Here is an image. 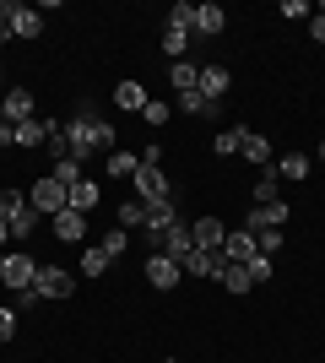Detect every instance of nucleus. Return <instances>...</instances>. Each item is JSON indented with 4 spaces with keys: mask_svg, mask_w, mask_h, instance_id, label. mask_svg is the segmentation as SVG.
I'll return each mask as SVG.
<instances>
[{
    "mask_svg": "<svg viewBox=\"0 0 325 363\" xmlns=\"http://www.w3.org/2000/svg\"><path fill=\"white\" fill-rule=\"evenodd\" d=\"M228 28V11L217 6V0H206V6H195V22H190V33L195 38H217V33Z\"/></svg>",
    "mask_w": 325,
    "mask_h": 363,
    "instance_id": "ddd939ff",
    "label": "nucleus"
},
{
    "mask_svg": "<svg viewBox=\"0 0 325 363\" xmlns=\"http://www.w3.org/2000/svg\"><path fill=\"white\" fill-rule=\"evenodd\" d=\"M244 130H249V125H233V130H217L212 152H217V157H239V147H244Z\"/></svg>",
    "mask_w": 325,
    "mask_h": 363,
    "instance_id": "a878e982",
    "label": "nucleus"
},
{
    "mask_svg": "<svg viewBox=\"0 0 325 363\" xmlns=\"http://www.w3.org/2000/svg\"><path fill=\"white\" fill-rule=\"evenodd\" d=\"M222 288H228V293H249L255 282H249V272H244V266H222Z\"/></svg>",
    "mask_w": 325,
    "mask_h": 363,
    "instance_id": "c9c22d12",
    "label": "nucleus"
},
{
    "mask_svg": "<svg viewBox=\"0 0 325 363\" xmlns=\"http://www.w3.org/2000/svg\"><path fill=\"white\" fill-rule=\"evenodd\" d=\"M130 190H136V201H147V206H169L173 190H169V174L157 163H141L136 168V179H130Z\"/></svg>",
    "mask_w": 325,
    "mask_h": 363,
    "instance_id": "f257e3e1",
    "label": "nucleus"
},
{
    "mask_svg": "<svg viewBox=\"0 0 325 363\" xmlns=\"http://www.w3.org/2000/svg\"><path fill=\"white\" fill-rule=\"evenodd\" d=\"M103 272H108L103 250H98V244H93V250H81V277H103Z\"/></svg>",
    "mask_w": 325,
    "mask_h": 363,
    "instance_id": "e433bc0d",
    "label": "nucleus"
},
{
    "mask_svg": "<svg viewBox=\"0 0 325 363\" xmlns=\"http://www.w3.org/2000/svg\"><path fill=\"white\" fill-rule=\"evenodd\" d=\"M309 38H314V44H325V0L314 6V16H309Z\"/></svg>",
    "mask_w": 325,
    "mask_h": 363,
    "instance_id": "a19ab883",
    "label": "nucleus"
},
{
    "mask_svg": "<svg viewBox=\"0 0 325 363\" xmlns=\"http://www.w3.org/2000/svg\"><path fill=\"white\" fill-rule=\"evenodd\" d=\"M125 244H130V233H125V228H108L103 239H98V250H103L108 260H120V255H125Z\"/></svg>",
    "mask_w": 325,
    "mask_h": 363,
    "instance_id": "7c9ffc66",
    "label": "nucleus"
},
{
    "mask_svg": "<svg viewBox=\"0 0 325 363\" xmlns=\"http://www.w3.org/2000/svg\"><path fill=\"white\" fill-rule=\"evenodd\" d=\"M147 282H152L157 293H169V288H179V282H185V266H179V260H169L163 255V250H152V255H147Z\"/></svg>",
    "mask_w": 325,
    "mask_h": 363,
    "instance_id": "423d86ee",
    "label": "nucleus"
},
{
    "mask_svg": "<svg viewBox=\"0 0 325 363\" xmlns=\"http://www.w3.org/2000/svg\"><path fill=\"white\" fill-rule=\"evenodd\" d=\"M6 244H11V223H0V250H6Z\"/></svg>",
    "mask_w": 325,
    "mask_h": 363,
    "instance_id": "a18cd8bd",
    "label": "nucleus"
},
{
    "mask_svg": "<svg viewBox=\"0 0 325 363\" xmlns=\"http://www.w3.org/2000/svg\"><path fill=\"white\" fill-rule=\"evenodd\" d=\"M169 114H173V104H163V98H147V108H141V120L152 125V130H163V125H169Z\"/></svg>",
    "mask_w": 325,
    "mask_h": 363,
    "instance_id": "c756f323",
    "label": "nucleus"
},
{
    "mask_svg": "<svg viewBox=\"0 0 325 363\" xmlns=\"http://www.w3.org/2000/svg\"><path fill=\"white\" fill-rule=\"evenodd\" d=\"M244 272H249V282H266V277H271V255H255Z\"/></svg>",
    "mask_w": 325,
    "mask_h": 363,
    "instance_id": "ea45409f",
    "label": "nucleus"
},
{
    "mask_svg": "<svg viewBox=\"0 0 325 363\" xmlns=\"http://www.w3.org/2000/svg\"><path fill=\"white\" fill-rule=\"evenodd\" d=\"M249 233H266V228H287V201H271V206H249L244 212Z\"/></svg>",
    "mask_w": 325,
    "mask_h": 363,
    "instance_id": "9b49d317",
    "label": "nucleus"
},
{
    "mask_svg": "<svg viewBox=\"0 0 325 363\" xmlns=\"http://www.w3.org/2000/svg\"><path fill=\"white\" fill-rule=\"evenodd\" d=\"M49 179H60L65 190H76V184L87 179V174H81V163H76V157H55V168H49Z\"/></svg>",
    "mask_w": 325,
    "mask_h": 363,
    "instance_id": "393cba45",
    "label": "nucleus"
},
{
    "mask_svg": "<svg viewBox=\"0 0 325 363\" xmlns=\"http://www.w3.org/2000/svg\"><path fill=\"white\" fill-rule=\"evenodd\" d=\"M190 250H195V239H190V223H173V228H169V239H163V255L185 266V255H190Z\"/></svg>",
    "mask_w": 325,
    "mask_h": 363,
    "instance_id": "aec40b11",
    "label": "nucleus"
},
{
    "mask_svg": "<svg viewBox=\"0 0 325 363\" xmlns=\"http://www.w3.org/2000/svg\"><path fill=\"white\" fill-rule=\"evenodd\" d=\"M11 336H16V309L0 303V342H11Z\"/></svg>",
    "mask_w": 325,
    "mask_h": 363,
    "instance_id": "58836bf2",
    "label": "nucleus"
},
{
    "mask_svg": "<svg viewBox=\"0 0 325 363\" xmlns=\"http://www.w3.org/2000/svg\"><path fill=\"white\" fill-rule=\"evenodd\" d=\"M0 147H16V125H6V120H0Z\"/></svg>",
    "mask_w": 325,
    "mask_h": 363,
    "instance_id": "c03bdc74",
    "label": "nucleus"
},
{
    "mask_svg": "<svg viewBox=\"0 0 325 363\" xmlns=\"http://www.w3.org/2000/svg\"><path fill=\"white\" fill-rule=\"evenodd\" d=\"M239 157H249L255 168H271L277 157H271V136H261V130H244V147H239Z\"/></svg>",
    "mask_w": 325,
    "mask_h": 363,
    "instance_id": "a211bd4d",
    "label": "nucleus"
},
{
    "mask_svg": "<svg viewBox=\"0 0 325 363\" xmlns=\"http://www.w3.org/2000/svg\"><path fill=\"white\" fill-rule=\"evenodd\" d=\"M190 38H195L190 28H169V22H163V55H169V60H185Z\"/></svg>",
    "mask_w": 325,
    "mask_h": 363,
    "instance_id": "b1692460",
    "label": "nucleus"
},
{
    "mask_svg": "<svg viewBox=\"0 0 325 363\" xmlns=\"http://www.w3.org/2000/svg\"><path fill=\"white\" fill-rule=\"evenodd\" d=\"M49 223H55V239L60 244H81L87 239V212H71V206H65V212L49 217Z\"/></svg>",
    "mask_w": 325,
    "mask_h": 363,
    "instance_id": "2eb2a0df",
    "label": "nucleus"
},
{
    "mask_svg": "<svg viewBox=\"0 0 325 363\" xmlns=\"http://www.w3.org/2000/svg\"><path fill=\"white\" fill-rule=\"evenodd\" d=\"M255 255H261L255 233H249V228H228V239H222V260H228V266H249Z\"/></svg>",
    "mask_w": 325,
    "mask_h": 363,
    "instance_id": "0eeeda50",
    "label": "nucleus"
},
{
    "mask_svg": "<svg viewBox=\"0 0 325 363\" xmlns=\"http://www.w3.org/2000/svg\"><path fill=\"white\" fill-rule=\"evenodd\" d=\"M163 22H169V28H190V22H195V0H173Z\"/></svg>",
    "mask_w": 325,
    "mask_h": 363,
    "instance_id": "72a5a7b5",
    "label": "nucleus"
},
{
    "mask_svg": "<svg viewBox=\"0 0 325 363\" xmlns=\"http://www.w3.org/2000/svg\"><path fill=\"white\" fill-rule=\"evenodd\" d=\"M173 108H185V114H217L222 104H206L201 92H179V98H173Z\"/></svg>",
    "mask_w": 325,
    "mask_h": 363,
    "instance_id": "2f4dec72",
    "label": "nucleus"
},
{
    "mask_svg": "<svg viewBox=\"0 0 325 363\" xmlns=\"http://www.w3.org/2000/svg\"><path fill=\"white\" fill-rule=\"evenodd\" d=\"M98 125H103V120H81V114L65 120V152H71L76 163H87V157L98 152Z\"/></svg>",
    "mask_w": 325,
    "mask_h": 363,
    "instance_id": "20e7f679",
    "label": "nucleus"
},
{
    "mask_svg": "<svg viewBox=\"0 0 325 363\" xmlns=\"http://www.w3.org/2000/svg\"><path fill=\"white\" fill-rule=\"evenodd\" d=\"M98 201H103V190H98V179H81L76 190H71V212H93Z\"/></svg>",
    "mask_w": 325,
    "mask_h": 363,
    "instance_id": "bb28decb",
    "label": "nucleus"
},
{
    "mask_svg": "<svg viewBox=\"0 0 325 363\" xmlns=\"http://www.w3.org/2000/svg\"><path fill=\"white\" fill-rule=\"evenodd\" d=\"M163 363H173V358H163Z\"/></svg>",
    "mask_w": 325,
    "mask_h": 363,
    "instance_id": "09e8293b",
    "label": "nucleus"
},
{
    "mask_svg": "<svg viewBox=\"0 0 325 363\" xmlns=\"http://www.w3.org/2000/svg\"><path fill=\"white\" fill-rule=\"evenodd\" d=\"M103 168H108V179H125V184H130V179H136V168H141V152H125L120 147V152H108Z\"/></svg>",
    "mask_w": 325,
    "mask_h": 363,
    "instance_id": "412c9836",
    "label": "nucleus"
},
{
    "mask_svg": "<svg viewBox=\"0 0 325 363\" xmlns=\"http://www.w3.org/2000/svg\"><path fill=\"white\" fill-rule=\"evenodd\" d=\"M114 104H120V114H141L147 108V87H141L136 76H125L120 87H114Z\"/></svg>",
    "mask_w": 325,
    "mask_h": 363,
    "instance_id": "f3484780",
    "label": "nucleus"
},
{
    "mask_svg": "<svg viewBox=\"0 0 325 363\" xmlns=\"http://www.w3.org/2000/svg\"><path fill=\"white\" fill-rule=\"evenodd\" d=\"M16 147H49V130H44V120L16 125Z\"/></svg>",
    "mask_w": 325,
    "mask_h": 363,
    "instance_id": "c85d7f7f",
    "label": "nucleus"
},
{
    "mask_svg": "<svg viewBox=\"0 0 325 363\" xmlns=\"http://www.w3.org/2000/svg\"><path fill=\"white\" fill-rule=\"evenodd\" d=\"M222 250H190L185 255V277H212V282H222Z\"/></svg>",
    "mask_w": 325,
    "mask_h": 363,
    "instance_id": "f8f14e48",
    "label": "nucleus"
},
{
    "mask_svg": "<svg viewBox=\"0 0 325 363\" xmlns=\"http://www.w3.org/2000/svg\"><path fill=\"white\" fill-rule=\"evenodd\" d=\"M282 16H293V22H298V16H314V6H309V0H282Z\"/></svg>",
    "mask_w": 325,
    "mask_h": 363,
    "instance_id": "79ce46f5",
    "label": "nucleus"
},
{
    "mask_svg": "<svg viewBox=\"0 0 325 363\" xmlns=\"http://www.w3.org/2000/svg\"><path fill=\"white\" fill-rule=\"evenodd\" d=\"M271 201H282V179H277V168H261V179L249 190V206H271Z\"/></svg>",
    "mask_w": 325,
    "mask_h": 363,
    "instance_id": "6ab92c4d",
    "label": "nucleus"
},
{
    "mask_svg": "<svg viewBox=\"0 0 325 363\" xmlns=\"http://www.w3.org/2000/svg\"><path fill=\"white\" fill-rule=\"evenodd\" d=\"M33 233H38V212H33V206H22V212L11 217V239H33Z\"/></svg>",
    "mask_w": 325,
    "mask_h": 363,
    "instance_id": "473e14b6",
    "label": "nucleus"
},
{
    "mask_svg": "<svg viewBox=\"0 0 325 363\" xmlns=\"http://www.w3.org/2000/svg\"><path fill=\"white\" fill-rule=\"evenodd\" d=\"M173 223H185V217L173 212V201L169 206H147V239H152V250H163V239H169Z\"/></svg>",
    "mask_w": 325,
    "mask_h": 363,
    "instance_id": "4468645a",
    "label": "nucleus"
},
{
    "mask_svg": "<svg viewBox=\"0 0 325 363\" xmlns=\"http://www.w3.org/2000/svg\"><path fill=\"white\" fill-rule=\"evenodd\" d=\"M114 228H147V201H120V217H114Z\"/></svg>",
    "mask_w": 325,
    "mask_h": 363,
    "instance_id": "cd10ccee",
    "label": "nucleus"
},
{
    "mask_svg": "<svg viewBox=\"0 0 325 363\" xmlns=\"http://www.w3.org/2000/svg\"><path fill=\"white\" fill-rule=\"evenodd\" d=\"M33 277H38V260H33L28 250H6V255H0V282L11 293H28Z\"/></svg>",
    "mask_w": 325,
    "mask_h": 363,
    "instance_id": "7ed1b4c3",
    "label": "nucleus"
},
{
    "mask_svg": "<svg viewBox=\"0 0 325 363\" xmlns=\"http://www.w3.org/2000/svg\"><path fill=\"white\" fill-rule=\"evenodd\" d=\"M255 244H261V255L277 260V255H282V244H287V233H282V228H266V233H255Z\"/></svg>",
    "mask_w": 325,
    "mask_h": 363,
    "instance_id": "f704fd0d",
    "label": "nucleus"
},
{
    "mask_svg": "<svg viewBox=\"0 0 325 363\" xmlns=\"http://www.w3.org/2000/svg\"><path fill=\"white\" fill-rule=\"evenodd\" d=\"M314 163H325V141H320V147H314Z\"/></svg>",
    "mask_w": 325,
    "mask_h": 363,
    "instance_id": "49530a36",
    "label": "nucleus"
},
{
    "mask_svg": "<svg viewBox=\"0 0 325 363\" xmlns=\"http://www.w3.org/2000/svg\"><path fill=\"white\" fill-rule=\"evenodd\" d=\"M22 206H28V196H22V190H0V223H11Z\"/></svg>",
    "mask_w": 325,
    "mask_h": 363,
    "instance_id": "4c0bfd02",
    "label": "nucleus"
},
{
    "mask_svg": "<svg viewBox=\"0 0 325 363\" xmlns=\"http://www.w3.org/2000/svg\"><path fill=\"white\" fill-rule=\"evenodd\" d=\"M271 168H277V179L304 184V179H309V168H314V157H309V152H287V157H277Z\"/></svg>",
    "mask_w": 325,
    "mask_h": 363,
    "instance_id": "dca6fc26",
    "label": "nucleus"
},
{
    "mask_svg": "<svg viewBox=\"0 0 325 363\" xmlns=\"http://www.w3.org/2000/svg\"><path fill=\"white\" fill-rule=\"evenodd\" d=\"M11 16H16V0H0V28H11Z\"/></svg>",
    "mask_w": 325,
    "mask_h": 363,
    "instance_id": "37998d69",
    "label": "nucleus"
},
{
    "mask_svg": "<svg viewBox=\"0 0 325 363\" xmlns=\"http://www.w3.org/2000/svg\"><path fill=\"white\" fill-rule=\"evenodd\" d=\"M11 38H38V33H44V16L33 11V6H16V16H11Z\"/></svg>",
    "mask_w": 325,
    "mask_h": 363,
    "instance_id": "4be33fe9",
    "label": "nucleus"
},
{
    "mask_svg": "<svg viewBox=\"0 0 325 363\" xmlns=\"http://www.w3.org/2000/svg\"><path fill=\"white\" fill-rule=\"evenodd\" d=\"M28 206H33L38 217H60L65 206H71V190H65L60 179H49V174H44V179H33V190H28Z\"/></svg>",
    "mask_w": 325,
    "mask_h": 363,
    "instance_id": "f03ea898",
    "label": "nucleus"
},
{
    "mask_svg": "<svg viewBox=\"0 0 325 363\" xmlns=\"http://www.w3.org/2000/svg\"><path fill=\"white\" fill-rule=\"evenodd\" d=\"M228 87H233V71L222 60H206L201 65V98L206 104H222V98H228Z\"/></svg>",
    "mask_w": 325,
    "mask_h": 363,
    "instance_id": "6e6552de",
    "label": "nucleus"
},
{
    "mask_svg": "<svg viewBox=\"0 0 325 363\" xmlns=\"http://www.w3.org/2000/svg\"><path fill=\"white\" fill-rule=\"evenodd\" d=\"M190 239H195V250H222V239H228V223H222V217H195V223H190Z\"/></svg>",
    "mask_w": 325,
    "mask_h": 363,
    "instance_id": "1a4fd4ad",
    "label": "nucleus"
},
{
    "mask_svg": "<svg viewBox=\"0 0 325 363\" xmlns=\"http://www.w3.org/2000/svg\"><path fill=\"white\" fill-rule=\"evenodd\" d=\"M33 293H38V298H71V293H76V272H71V266H38Z\"/></svg>",
    "mask_w": 325,
    "mask_h": 363,
    "instance_id": "39448f33",
    "label": "nucleus"
},
{
    "mask_svg": "<svg viewBox=\"0 0 325 363\" xmlns=\"http://www.w3.org/2000/svg\"><path fill=\"white\" fill-rule=\"evenodd\" d=\"M0 120H6V125H28L33 120V92L28 87H6V98H0Z\"/></svg>",
    "mask_w": 325,
    "mask_h": 363,
    "instance_id": "9d476101",
    "label": "nucleus"
},
{
    "mask_svg": "<svg viewBox=\"0 0 325 363\" xmlns=\"http://www.w3.org/2000/svg\"><path fill=\"white\" fill-rule=\"evenodd\" d=\"M173 92H201V65L195 60H173Z\"/></svg>",
    "mask_w": 325,
    "mask_h": 363,
    "instance_id": "5701e85b",
    "label": "nucleus"
},
{
    "mask_svg": "<svg viewBox=\"0 0 325 363\" xmlns=\"http://www.w3.org/2000/svg\"><path fill=\"white\" fill-rule=\"evenodd\" d=\"M0 98H6V71H0Z\"/></svg>",
    "mask_w": 325,
    "mask_h": 363,
    "instance_id": "de8ad7c7",
    "label": "nucleus"
}]
</instances>
